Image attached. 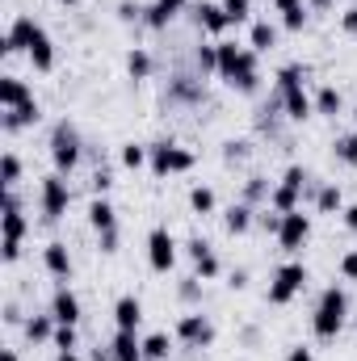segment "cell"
Wrapping results in <instances>:
<instances>
[{"label":"cell","instance_id":"ba28073f","mask_svg":"<svg viewBox=\"0 0 357 361\" xmlns=\"http://www.w3.org/2000/svg\"><path fill=\"white\" fill-rule=\"evenodd\" d=\"M147 265L156 273L177 269V235L169 227H152V235H147Z\"/></svg>","mask_w":357,"mask_h":361},{"label":"cell","instance_id":"4316f807","mask_svg":"<svg viewBox=\"0 0 357 361\" xmlns=\"http://www.w3.org/2000/svg\"><path fill=\"white\" fill-rule=\"evenodd\" d=\"M240 55H244L240 42H223V38H219V72H214V76H219V80H231L236 68H240Z\"/></svg>","mask_w":357,"mask_h":361},{"label":"cell","instance_id":"7a4b0ae2","mask_svg":"<svg viewBox=\"0 0 357 361\" xmlns=\"http://www.w3.org/2000/svg\"><path fill=\"white\" fill-rule=\"evenodd\" d=\"M51 164H55V173H63V177H72L76 164H80V135H76V126H72L68 118L55 122V130H51Z\"/></svg>","mask_w":357,"mask_h":361},{"label":"cell","instance_id":"680465c9","mask_svg":"<svg viewBox=\"0 0 357 361\" xmlns=\"http://www.w3.org/2000/svg\"><path fill=\"white\" fill-rule=\"evenodd\" d=\"M59 4H80V0H59Z\"/></svg>","mask_w":357,"mask_h":361},{"label":"cell","instance_id":"d6a6232c","mask_svg":"<svg viewBox=\"0 0 357 361\" xmlns=\"http://www.w3.org/2000/svg\"><path fill=\"white\" fill-rule=\"evenodd\" d=\"M147 156H152V152H147L143 143H135V139L118 147V160H122V169H135V173H139V169L147 164Z\"/></svg>","mask_w":357,"mask_h":361},{"label":"cell","instance_id":"7bdbcfd3","mask_svg":"<svg viewBox=\"0 0 357 361\" xmlns=\"http://www.w3.org/2000/svg\"><path fill=\"white\" fill-rule=\"evenodd\" d=\"M118 240H122V235H118V227H114V231H97V252H105V257H109V252H118Z\"/></svg>","mask_w":357,"mask_h":361},{"label":"cell","instance_id":"91938a15","mask_svg":"<svg viewBox=\"0 0 357 361\" xmlns=\"http://www.w3.org/2000/svg\"><path fill=\"white\" fill-rule=\"evenodd\" d=\"M353 122H357V109H353Z\"/></svg>","mask_w":357,"mask_h":361},{"label":"cell","instance_id":"5b68a950","mask_svg":"<svg viewBox=\"0 0 357 361\" xmlns=\"http://www.w3.org/2000/svg\"><path fill=\"white\" fill-rule=\"evenodd\" d=\"M38 202H42V219H47V223H59V219L68 214V206H72V189H68L63 173L42 177V185H38Z\"/></svg>","mask_w":357,"mask_h":361},{"label":"cell","instance_id":"ee69618b","mask_svg":"<svg viewBox=\"0 0 357 361\" xmlns=\"http://www.w3.org/2000/svg\"><path fill=\"white\" fill-rule=\"evenodd\" d=\"M341 277H345V281H357V248L341 252Z\"/></svg>","mask_w":357,"mask_h":361},{"label":"cell","instance_id":"30bf717a","mask_svg":"<svg viewBox=\"0 0 357 361\" xmlns=\"http://www.w3.org/2000/svg\"><path fill=\"white\" fill-rule=\"evenodd\" d=\"M236 92H244V97H253V92H261V55L253 51V47H244V55H240V68H236V76L227 80Z\"/></svg>","mask_w":357,"mask_h":361},{"label":"cell","instance_id":"681fc988","mask_svg":"<svg viewBox=\"0 0 357 361\" xmlns=\"http://www.w3.org/2000/svg\"><path fill=\"white\" fill-rule=\"evenodd\" d=\"M21 261V240H4V265H17Z\"/></svg>","mask_w":357,"mask_h":361},{"label":"cell","instance_id":"6da1fadb","mask_svg":"<svg viewBox=\"0 0 357 361\" xmlns=\"http://www.w3.org/2000/svg\"><path fill=\"white\" fill-rule=\"evenodd\" d=\"M345 315H349V294H345L341 286H324V294H320V302H315V315H311L315 341L332 345V341L341 336V328H345Z\"/></svg>","mask_w":357,"mask_h":361},{"label":"cell","instance_id":"2e32d148","mask_svg":"<svg viewBox=\"0 0 357 361\" xmlns=\"http://www.w3.org/2000/svg\"><path fill=\"white\" fill-rule=\"evenodd\" d=\"M282 109H286V118H290V122H307V118L315 114V101L307 97L303 85H294V89L282 92Z\"/></svg>","mask_w":357,"mask_h":361},{"label":"cell","instance_id":"603a6c76","mask_svg":"<svg viewBox=\"0 0 357 361\" xmlns=\"http://www.w3.org/2000/svg\"><path fill=\"white\" fill-rule=\"evenodd\" d=\"M30 63H34V72H51V68H55V47H51L47 30L34 34V42H30Z\"/></svg>","mask_w":357,"mask_h":361},{"label":"cell","instance_id":"cb8c5ba5","mask_svg":"<svg viewBox=\"0 0 357 361\" xmlns=\"http://www.w3.org/2000/svg\"><path fill=\"white\" fill-rule=\"evenodd\" d=\"M248 47H253L257 55H269V51L277 47V25H273V21H253V25H248Z\"/></svg>","mask_w":357,"mask_h":361},{"label":"cell","instance_id":"7c38bea8","mask_svg":"<svg viewBox=\"0 0 357 361\" xmlns=\"http://www.w3.org/2000/svg\"><path fill=\"white\" fill-rule=\"evenodd\" d=\"M193 21H198V30H202V34H210V38H219L223 30H231L227 8H223V4H210V0L193 4Z\"/></svg>","mask_w":357,"mask_h":361},{"label":"cell","instance_id":"9c48e42d","mask_svg":"<svg viewBox=\"0 0 357 361\" xmlns=\"http://www.w3.org/2000/svg\"><path fill=\"white\" fill-rule=\"evenodd\" d=\"M42 25L34 21V17H13V25H8V34L0 38V47H4V55H30V42H34V34H38Z\"/></svg>","mask_w":357,"mask_h":361},{"label":"cell","instance_id":"f35d334b","mask_svg":"<svg viewBox=\"0 0 357 361\" xmlns=\"http://www.w3.org/2000/svg\"><path fill=\"white\" fill-rule=\"evenodd\" d=\"M51 345H55V353H59V349H76V345H80L76 324H59V328H55V336H51Z\"/></svg>","mask_w":357,"mask_h":361},{"label":"cell","instance_id":"11a10c76","mask_svg":"<svg viewBox=\"0 0 357 361\" xmlns=\"http://www.w3.org/2000/svg\"><path fill=\"white\" fill-rule=\"evenodd\" d=\"M332 4H337V0H307V8H315V13H328Z\"/></svg>","mask_w":357,"mask_h":361},{"label":"cell","instance_id":"db71d44e","mask_svg":"<svg viewBox=\"0 0 357 361\" xmlns=\"http://www.w3.org/2000/svg\"><path fill=\"white\" fill-rule=\"evenodd\" d=\"M231 286H236V290H244V286H248V269H236V273H231Z\"/></svg>","mask_w":357,"mask_h":361},{"label":"cell","instance_id":"6f0895ef","mask_svg":"<svg viewBox=\"0 0 357 361\" xmlns=\"http://www.w3.org/2000/svg\"><path fill=\"white\" fill-rule=\"evenodd\" d=\"M0 361H21V357H17V349L8 345V349H0Z\"/></svg>","mask_w":357,"mask_h":361},{"label":"cell","instance_id":"e0dca14e","mask_svg":"<svg viewBox=\"0 0 357 361\" xmlns=\"http://www.w3.org/2000/svg\"><path fill=\"white\" fill-rule=\"evenodd\" d=\"M253 223H257V206H248V202H231V206L223 210V227H227L231 235H248Z\"/></svg>","mask_w":357,"mask_h":361},{"label":"cell","instance_id":"f5cc1de1","mask_svg":"<svg viewBox=\"0 0 357 361\" xmlns=\"http://www.w3.org/2000/svg\"><path fill=\"white\" fill-rule=\"evenodd\" d=\"M160 4H164V8H169L173 17H177V13H185V8H189V0H160Z\"/></svg>","mask_w":357,"mask_h":361},{"label":"cell","instance_id":"9f6ffc18","mask_svg":"<svg viewBox=\"0 0 357 361\" xmlns=\"http://www.w3.org/2000/svg\"><path fill=\"white\" fill-rule=\"evenodd\" d=\"M55 361H80V353H76V349H59V353H55Z\"/></svg>","mask_w":357,"mask_h":361},{"label":"cell","instance_id":"9a60e30c","mask_svg":"<svg viewBox=\"0 0 357 361\" xmlns=\"http://www.w3.org/2000/svg\"><path fill=\"white\" fill-rule=\"evenodd\" d=\"M42 265L51 277H59V281H72V252H68V244H59V240H51L47 248H42Z\"/></svg>","mask_w":357,"mask_h":361},{"label":"cell","instance_id":"d6986e66","mask_svg":"<svg viewBox=\"0 0 357 361\" xmlns=\"http://www.w3.org/2000/svg\"><path fill=\"white\" fill-rule=\"evenodd\" d=\"M109 349H114V361H143V336L118 328L114 341H109Z\"/></svg>","mask_w":357,"mask_h":361},{"label":"cell","instance_id":"44dd1931","mask_svg":"<svg viewBox=\"0 0 357 361\" xmlns=\"http://www.w3.org/2000/svg\"><path fill=\"white\" fill-rule=\"evenodd\" d=\"M89 227L92 231H114L118 227V210L109 197H92L89 202Z\"/></svg>","mask_w":357,"mask_h":361},{"label":"cell","instance_id":"816d5d0a","mask_svg":"<svg viewBox=\"0 0 357 361\" xmlns=\"http://www.w3.org/2000/svg\"><path fill=\"white\" fill-rule=\"evenodd\" d=\"M303 4H307V0H273L277 13H290V8H303Z\"/></svg>","mask_w":357,"mask_h":361},{"label":"cell","instance_id":"7dc6e473","mask_svg":"<svg viewBox=\"0 0 357 361\" xmlns=\"http://www.w3.org/2000/svg\"><path fill=\"white\" fill-rule=\"evenodd\" d=\"M286 361H315V349L311 345H294V349H286Z\"/></svg>","mask_w":357,"mask_h":361},{"label":"cell","instance_id":"7402d4cb","mask_svg":"<svg viewBox=\"0 0 357 361\" xmlns=\"http://www.w3.org/2000/svg\"><path fill=\"white\" fill-rule=\"evenodd\" d=\"M25 101H34V92L25 80H17V76H0V105L4 109H17V105H25Z\"/></svg>","mask_w":357,"mask_h":361},{"label":"cell","instance_id":"484cf974","mask_svg":"<svg viewBox=\"0 0 357 361\" xmlns=\"http://www.w3.org/2000/svg\"><path fill=\"white\" fill-rule=\"evenodd\" d=\"M315 114H320V118H341V114H345V97H341V89L324 85V89L315 92Z\"/></svg>","mask_w":357,"mask_h":361},{"label":"cell","instance_id":"8992f818","mask_svg":"<svg viewBox=\"0 0 357 361\" xmlns=\"http://www.w3.org/2000/svg\"><path fill=\"white\" fill-rule=\"evenodd\" d=\"M173 336H177L181 345H189V349H210V345H214V324H210V315L189 311V315H181L177 319Z\"/></svg>","mask_w":357,"mask_h":361},{"label":"cell","instance_id":"d590c367","mask_svg":"<svg viewBox=\"0 0 357 361\" xmlns=\"http://www.w3.org/2000/svg\"><path fill=\"white\" fill-rule=\"evenodd\" d=\"M269 193H273V189H269L265 177H248L244 180V202H248V206H257V202H265L269 206Z\"/></svg>","mask_w":357,"mask_h":361},{"label":"cell","instance_id":"277c9868","mask_svg":"<svg viewBox=\"0 0 357 361\" xmlns=\"http://www.w3.org/2000/svg\"><path fill=\"white\" fill-rule=\"evenodd\" d=\"M303 286H307V265H303V261H286L282 269L273 273V281H269L265 302L269 307H290V298H294Z\"/></svg>","mask_w":357,"mask_h":361},{"label":"cell","instance_id":"e575fe53","mask_svg":"<svg viewBox=\"0 0 357 361\" xmlns=\"http://www.w3.org/2000/svg\"><path fill=\"white\" fill-rule=\"evenodd\" d=\"M17 180H21V156L17 152H4L0 156V185L4 189H17Z\"/></svg>","mask_w":357,"mask_h":361},{"label":"cell","instance_id":"f6af8a7d","mask_svg":"<svg viewBox=\"0 0 357 361\" xmlns=\"http://www.w3.org/2000/svg\"><path fill=\"white\" fill-rule=\"evenodd\" d=\"M282 180H286V185H294V189H307V180H311V177H307V169H303V164H290Z\"/></svg>","mask_w":357,"mask_h":361},{"label":"cell","instance_id":"3957f363","mask_svg":"<svg viewBox=\"0 0 357 361\" xmlns=\"http://www.w3.org/2000/svg\"><path fill=\"white\" fill-rule=\"evenodd\" d=\"M147 152H152V156H147V164H152V173H156V177H173V173H189V169L198 164V156H193L189 147H177L173 139H160V143H152Z\"/></svg>","mask_w":357,"mask_h":361},{"label":"cell","instance_id":"836d02e7","mask_svg":"<svg viewBox=\"0 0 357 361\" xmlns=\"http://www.w3.org/2000/svg\"><path fill=\"white\" fill-rule=\"evenodd\" d=\"M332 152H337V160H341V164L357 169V130H349V135H337V139H332Z\"/></svg>","mask_w":357,"mask_h":361},{"label":"cell","instance_id":"1f68e13d","mask_svg":"<svg viewBox=\"0 0 357 361\" xmlns=\"http://www.w3.org/2000/svg\"><path fill=\"white\" fill-rule=\"evenodd\" d=\"M126 72H131V80H147V76H152V55H147L143 47H131V55H126Z\"/></svg>","mask_w":357,"mask_h":361},{"label":"cell","instance_id":"d4e9b609","mask_svg":"<svg viewBox=\"0 0 357 361\" xmlns=\"http://www.w3.org/2000/svg\"><path fill=\"white\" fill-rule=\"evenodd\" d=\"M315 210H320V214H341V210H345V193H341L337 180H328V185L315 189Z\"/></svg>","mask_w":357,"mask_h":361},{"label":"cell","instance_id":"4dcf8cb0","mask_svg":"<svg viewBox=\"0 0 357 361\" xmlns=\"http://www.w3.org/2000/svg\"><path fill=\"white\" fill-rule=\"evenodd\" d=\"M193 63H198V72H202V76L219 72V42H198V51H193Z\"/></svg>","mask_w":357,"mask_h":361},{"label":"cell","instance_id":"8fae6325","mask_svg":"<svg viewBox=\"0 0 357 361\" xmlns=\"http://www.w3.org/2000/svg\"><path fill=\"white\" fill-rule=\"evenodd\" d=\"M185 252H189V261H193V277H198V281H214V277L223 273L219 257H214V248H210L206 240H198V235H193V240L185 244Z\"/></svg>","mask_w":357,"mask_h":361},{"label":"cell","instance_id":"b9f144b4","mask_svg":"<svg viewBox=\"0 0 357 361\" xmlns=\"http://www.w3.org/2000/svg\"><path fill=\"white\" fill-rule=\"evenodd\" d=\"M223 8H227L231 25H244V21H248V13H253V0H223Z\"/></svg>","mask_w":357,"mask_h":361},{"label":"cell","instance_id":"74e56055","mask_svg":"<svg viewBox=\"0 0 357 361\" xmlns=\"http://www.w3.org/2000/svg\"><path fill=\"white\" fill-rule=\"evenodd\" d=\"M169 21H173V13L156 0V4H147L143 8V25H152V30H169Z\"/></svg>","mask_w":357,"mask_h":361},{"label":"cell","instance_id":"83f0119b","mask_svg":"<svg viewBox=\"0 0 357 361\" xmlns=\"http://www.w3.org/2000/svg\"><path fill=\"white\" fill-rule=\"evenodd\" d=\"M298 197H303V189H294V185L277 180V185H273V193H269V206H273L277 214H290V210H298Z\"/></svg>","mask_w":357,"mask_h":361},{"label":"cell","instance_id":"5bb4252c","mask_svg":"<svg viewBox=\"0 0 357 361\" xmlns=\"http://www.w3.org/2000/svg\"><path fill=\"white\" fill-rule=\"evenodd\" d=\"M139 324H143V302H139L135 294H122V298L114 302V328L139 332Z\"/></svg>","mask_w":357,"mask_h":361},{"label":"cell","instance_id":"f1b7e54d","mask_svg":"<svg viewBox=\"0 0 357 361\" xmlns=\"http://www.w3.org/2000/svg\"><path fill=\"white\" fill-rule=\"evenodd\" d=\"M143 357L169 361L173 357V336H169V332H147V336H143Z\"/></svg>","mask_w":357,"mask_h":361},{"label":"cell","instance_id":"c3c4849f","mask_svg":"<svg viewBox=\"0 0 357 361\" xmlns=\"http://www.w3.org/2000/svg\"><path fill=\"white\" fill-rule=\"evenodd\" d=\"M118 17H122V21H139V17H143V8H139V4H131V0H122V4H118Z\"/></svg>","mask_w":357,"mask_h":361},{"label":"cell","instance_id":"8d00e7d4","mask_svg":"<svg viewBox=\"0 0 357 361\" xmlns=\"http://www.w3.org/2000/svg\"><path fill=\"white\" fill-rule=\"evenodd\" d=\"M303 80H307V68H303V63H286V68L277 72V92L294 89V85H303Z\"/></svg>","mask_w":357,"mask_h":361},{"label":"cell","instance_id":"ffe728a7","mask_svg":"<svg viewBox=\"0 0 357 361\" xmlns=\"http://www.w3.org/2000/svg\"><path fill=\"white\" fill-rule=\"evenodd\" d=\"M55 328H59V319H55L51 311H47V315H30V319H25V341H30V345H51Z\"/></svg>","mask_w":357,"mask_h":361},{"label":"cell","instance_id":"f907efd6","mask_svg":"<svg viewBox=\"0 0 357 361\" xmlns=\"http://www.w3.org/2000/svg\"><path fill=\"white\" fill-rule=\"evenodd\" d=\"M341 223H345L349 231H357V202H349V206L341 210Z\"/></svg>","mask_w":357,"mask_h":361},{"label":"cell","instance_id":"bcb514c9","mask_svg":"<svg viewBox=\"0 0 357 361\" xmlns=\"http://www.w3.org/2000/svg\"><path fill=\"white\" fill-rule=\"evenodd\" d=\"M341 30H345V34H357V4L341 8Z\"/></svg>","mask_w":357,"mask_h":361},{"label":"cell","instance_id":"4fadbf2b","mask_svg":"<svg viewBox=\"0 0 357 361\" xmlns=\"http://www.w3.org/2000/svg\"><path fill=\"white\" fill-rule=\"evenodd\" d=\"M51 315H55L59 324H80V298H76L72 286H59V290L51 294Z\"/></svg>","mask_w":357,"mask_h":361},{"label":"cell","instance_id":"ac0fdd59","mask_svg":"<svg viewBox=\"0 0 357 361\" xmlns=\"http://www.w3.org/2000/svg\"><path fill=\"white\" fill-rule=\"evenodd\" d=\"M38 118H42L38 101H25V105H17V109H4V114H0V126H4V135H13V130H21V126H34Z\"/></svg>","mask_w":357,"mask_h":361},{"label":"cell","instance_id":"ab89813d","mask_svg":"<svg viewBox=\"0 0 357 361\" xmlns=\"http://www.w3.org/2000/svg\"><path fill=\"white\" fill-rule=\"evenodd\" d=\"M109 189H114V173H109L105 164H97V169H92V197H105Z\"/></svg>","mask_w":357,"mask_h":361},{"label":"cell","instance_id":"f546056e","mask_svg":"<svg viewBox=\"0 0 357 361\" xmlns=\"http://www.w3.org/2000/svg\"><path fill=\"white\" fill-rule=\"evenodd\" d=\"M189 210H193V214H214V210H219L214 189H210V185H193V189H189Z\"/></svg>","mask_w":357,"mask_h":361},{"label":"cell","instance_id":"52a82bcc","mask_svg":"<svg viewBox=\"0 0 357 361\" xmlns=\"http://www.w3.org/2000/svg\"><path fill=\"white\" fill-rule=\"evenodd\" d=\"M307 240H311V214H303V206H298V210H290V214H282L277 248L294 257V252H303V248H307Z\"/></svg>","mask_w":357,"mask_h":361},{"label":"cell","instance_id":"60d3db41","mask_svg":"<svg viewBox=\"0 0 357 361\" xmlns=\"http://www.w3.org/2000/svg\"><path fill=\"white\" fill-rule=\"evenodd\" d=\"M307 17H311V8H307V4H303V8H290V13H282V30L298 34V30L307 25Z\"/></svg>","mask_w":357,"mask_h":361}]
</instances>
